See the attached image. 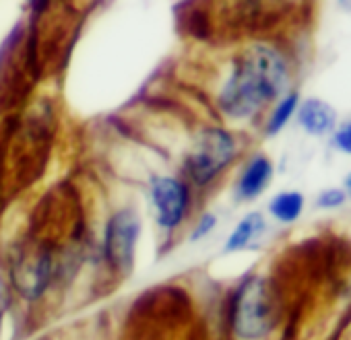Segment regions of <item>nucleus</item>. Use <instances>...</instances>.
<instances>
[{
  "label": "nucleus",
  "instance_id": "nucleus-1",
  "mask_svg": "<svg viewBox=\"0 0 351 340\" xmlns=\"http://www.w3.org/2000/svg\"><path fill=\"white\" fill-rule=\"evenodd\" d=\"M291 81L289 52L271 40H256L234 56L217 91V109L234 122L254 120L291 91Z\"/></svg>",
  "mask_w": 351,
  "mask_h": 340
},
{
  "label": "nucleus",
  "instance_id": "nucleus-2",
  "mask_svg": "<svg viewBox=\"0 0 351 340\" xmlns=\"http://www.w3.org/2000/svg\"><path fill=\"white\" fill-rule=\"evenodd\" d=\"M283 319L281 291L263 272H250L232 289L228 326L236 340H269Z\"/></svg>",
  "mask_w": 351,
  "mask_h": 340
},
{
  "label": "nucleus",
  "instance_id": "nucleus-3",
  "mask_svg": "<svg viewBox=\"0 0 351 340\" xmlns=\"http://www.w3.org/2000/svg\"><path fill=\"white\" fill-rule=\"evenodd\" d=\"M242 144L236 132L226 126H203L193 140L191 151L184 157L186 182L197 188L213 186L228 169L238 161Z\"/></svg>",
  "mask_w": 351,
  "mask_h": 340
},
{
  "label": "nucleus",
  "instance_id": "nucleus-4",
  "mask_svg": "<svg viewBox=\"0 0 351 340\" xmlns=\"http://www.w3.org/2000/svg\"><path fill=\"white\" fill-rule=\"evenodd\" d=\"M143 235V217L134 207H122L110 215L101 237V256L116 274H130Z\"/></svg>",
  "mask_w": 351,
  "mask_h": 340
},
{
  "label": "nucleus",
  "instance_id": "nucleus-5",
  "mask_svg": "<svg viewBox=\"0 0 351 340\" xmlns=\"http://www.w3.org/2000/svg\"><path fill=\"white\" fill-rule=\"evenodd\" d=\"M149 207L157 229L165 235L178 231L191 211V184L178 176H153L149 180Z\"/></svg>",
  "mask_w": 351,
  "mask_h": 340
},
{
  "label": "nucleus",
  "instance_id": "nucleus-6",
  "mask_svg": "<svg viewBox=\"0 0 351 340\" xmlns=\"http://www.w3.org/2000/svg\"><path fill=\"white\" fill-rule=\"evenodd\" d=\"M54 280V254L48 248H25L11 262L9 283L23 301H40Z\"/></svg>",
  "mask_w": 351,
  "mask_h": 340
},
{
  "label": "nucleus",
  "instance_id": "nucleus-7",
  "mask_svg": "<svg viewBox=\"0 0 351 340\" xmlns=\"http://www.w3.org/2000/svg\"><path fill=\"white\" fill-rule=\"evenodd\" d=\"M275 180V163L265 153L250 155L234 184V198L238 202H254L258 200Z\"/></svg>",
  "mask_w": 351,
  "mask_h": 340
},
{
  "label": "nucleus",
  "instance_id": "nucleus-8",
  "mask_svg": "<svg viewBox=\"0 0 351 340\" xmlns=\"http://www.w3.org/2000/svg\"><path fill=\"white\" fill-rule=\"evenodd\" d=\"M267 233H269L267 215L261 211H250L234 225V229L223 241L221 252L226 256H234V254H242L248 250H256L267 237Z\"/></svg>",
  "mask_w": 351,
  "mask_h": 340
},
{
  "label": "nucleus",
  "instance_id": "nucleus-9",
  "mask_svg": "<svg viewBox=\"0 0 351 340\" xmlns=\"http://www.w3.org/2000/svg\"><path fill=\"white\" fill-rule=\"evenodd\" d=\"M295 120L308 136L322 138L332 134V130L339 124V114L328 101L320 97H308V99H300Z\"/></svg>",
  "mask_w": 351,
  "mask_h": 340
},
{
  "label": "nucleus",
  "instance_id": "nucleus-10",
  "mask_svg": "<svg viewBox=\"0 0 351 340\" xmlns=\"http://www.w3.org/2000/svg\"><path fill=\"white\" fill-rule=\"evenodd\" d=\"M306 213V196L300 190H281L267 202V215L281 227L295 225Z\"/></svg>",
  "mask_w": 351,
  "mask_h": 340
},
{
  "label": "nucleus",
  "instance_id": "nucleus-11",
  "mask_svg": "<svg viewBox=\"0 0 351 340\" xmlns=\"http://www.w3.org/2000/svg\"><path fill=\"white\" fill-rule=\"evenodd\" d=\"M298 105H300V93L293 89L287 91L283 97H279L265 116V124H263L265 136H277L291 122V118H295Z\"/></svg>",
  "mask_w": 351,
  "mask_h": 340
},
{
  "label": "nucleus",
  "instance_id": "nucleus-12",
  "mask_svg": "<svg viewBox=\"0 0 351 340\" xmlns=\"http://www.w3.org/2000/svg\"><path fill=\"white\" fill-rule=\"evenodd\" d=\"M347 202V196L343 192L341 186H328V188H322L316 198H314V209L316 211H324V213H335V211H341Z\"/></svg>",
  "mask_w": 351,
  "mask_h": 340
},
{
  "label": "nucleus",
  "instance_id": "nucleus-13",
  "mask_svg": "<svg viewBox=\"0 0 351 340\" xmlns=\"http://www.w3.org/2000/svg\"><path fill=\"white\" fill-rule=\"evenodd\" d=\"M217 225H219V217L215 215V213H203L201 217H199V221L195 223V227H193V231H191V235H189V241L191 244H199V241H203V239H207L215 229H217Z\"/></svg>",
  "mask_w": 351,
  "mask_h": 340
},
{
  "label": "nucleus",
  "instance_id": "nucleus-14",
  "mask_svg": "<svg viewBox=\"0 0 351 340\" xmlns=\"http://www.w3.org/2000/svg\"><path fill=\"white\" fill-rule=\"evenodd\" d=\"M330 146L337 153H341L345 157H351V120H345V122L337 124V128L330 134Z\"/></svg>",
  "mask_w": 351,
  "mask_h": 340
},
{
  "label": "nucleus",
  "instance_id": "nucleus-15",
  "mask_svg": "<svg viewBox=\"0 0 351 340\" xmlns=\"http://www.w3.org/2000/svg\"><path fill=\"white\" fill-rule=\"evenodd\" d=\"M11 305H13V287L9 283V278L0 274V313L7 315Z\"/></svg>",
  "mask_w": 351,
  "mask_h": 340
},
{
  "label": "nucleus",
  "instance_id": "nucleus-16",
  "mask_svg": "<svg viewBox=\"0 0 351 340\" xmlns=\"http://www.w3.org/2000/svg\"><path fill=\"white\" fill-rule=\"evenodd\" d=\"M27 5H29V9H32L34 15H42L44 11H48L50 0H27Z\"/></svg>",
  "mask_w": 351,
  "mask_h": 340
},
{
  "label": "nucleus",
  "instance_id": "nucleus-17",
  "mask_svg": "<svg viewBox=\"0 0 351 340\" xmlns=\"http://www.w3.org/2000/svg\"><path fill=\"white\" fill-rule=\"evenodd\" d=\"M341 188H343V192H345V196H347V202L351 205V172L345 174V178H343V182H341Z\"/></svg>",
  "mask_w": 351,
  "mask_h": 340
},
{
  "label": "nucleus",
  "instance_id": "nucleus-18",
  "mask_svg": "<svg viewBox=\"0 0 351 340\" xmlns=\"http://www.w3.org/2000/svg\"><path fill=\"white\" fill-rule=\"evenodd\" d=\"M3 326H5V315L0 313V334H3Z\"/></svg>",
  "mask_w": 351,
  "mask_h": 340
},
{
  "label": "nucleus",
  "instance_id": "nucleus-19",
  "mask_svg": "<svg viewBox=\"0 0 351 340\" xmlns=\"http://www.w3.org/2000/svg\"><path fill=\"white\" fill-rule=\"evenodd\" d=\"M341 3H343L345 7H351V0H341Z\"/></svg>",
  "mask_w": 351,
  "mask_h": 340
},
{
  "label": "nucleus",
  "instance_id": "nucleus-20",
  "mask_svg": "<svg viewBox=\"0 0 351 340\" xmlns=\"http://www.w3.org/2000/svg\"><path fill=\"white\" fill-rule=\"evenodd\" d=\"M349 268H351V260H349Z\"/></svg>",
  "mask_w": 351,
  "mask_h": 340
}]
</instances>
